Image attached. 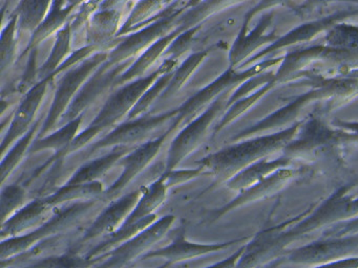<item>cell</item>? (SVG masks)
<instances>
[{
  "mask_svg": "<svg viewBox=\"0 0 358 268\" xmlns=\"http://www.w3.org/2000/svg\"><path fill=\"white\" fill-rule=\"evenodd\" d=\"M53 82L50 77L39 81L37 85L22 96L20 104L14 109L11 124L1 138V157L5 156L10 148L33 127L35 117L47 94L48 87Z\"/></svg>",
  "mask_w": 358,
  "mask_h": 268,
  "instance_id": "cell-13",
  "label": "cell"
},
{
  "mask_svg": "<svg viewBox=\"0 0 358 268\" xmlns=\"http://www.w3.org/2000/svg\"><path fill=\"white\" fill-rule=\"evenodd\" d=\"M175 220L173 215H165L159 218L152 225L131 240L123 243L106 255L97 258L99 262L94 268L129 267L138 258L141 257L142 259L144 255L152 251L154 245L164 238L175 223Z\"/></svg>",
  "mask_w": 358,
  "mask_h": 268,
  "instance_id": "cell-8",
  "label": "cell"
},
{
  "mask_svg": "<svg viewBox=\"0 0 358 268\" xmlns=\"http://www.w3.org/2000/svg\"><path fill=\"white\" fill-rule=\"evenodd\" d=\"M245 246L246 245H243L240 249H238L236 253H232L229 257L226 258L225 260H222V261L217 262V263L207 266L205 268H236L241 257H242L243 253H244Z\"/></svg>",
  "mask_w": 358,
  "mask_h": 268,
  "instance_id": "cell-38",
  "label": "cell"
},
{
  "mask_svg": "<svg viewBox=\"0 0 358 268\" xmlns=\"http://www.w3.org/2000/svg\"><path fill=\"white\" fill-rule=\"evenodd\" d=\"M171 3V1H152V0L135 2L129 10L127 20L123 23L117 35V39L135 33L156 22L163 10Z\"/></svg>",
  "mask_w": 358,
  "mask_h": 268,
  "instance_id": "cell-22",
  "label": "cell"
},
{
  "mask_svg": "<svg viewBox=\"0 0 358 268\" xmlns=\"http://www.w3.org/2000/svg\"><path fill=\"white\" fill-rule=\"evenodd\" d=\"M57 209L51 207L43 197H35L11 219L1 224V241L33 232L45 224Z\"/></svg>",
  "mask_w": 358,
  "mask_h": 268,
  "instance_id": "cell-16",
  "label": "cell"
},
{
  "mask_svg": "<svg viewBox=\"0 0 358 268\" xmlns=\"http://www.w3.org/2000/svg\"><path fill=\"white\" fill-rule=\"evenodd\" d=\"M100 1H81L80 6L70 21L73 50L85 47V31L94 13L99 8Z\"/></svg>",
  "mask_w": 358,
  "mask_h": 268,
  "instance_id": "cell-33",
  "label": "cell"
},
{
  "mask_svg": "<svg viewBox=\"0 0 358 268\" xmlns=\"http://www.w3.org/2000/svg\"><path fill=\"white\" fill-rule=\"evenodd\" d=\"M99 260L90 259L75 251H66L62 255L41 258L24 268H94Z\"/></svg>",
  "mask_w": 358,
  "mask_h": 268,
  "instance_id": "cell-32",
  "label": "cell"
},
{
  "mask_svg": "<svg viewBox=\"0 0 358 268\" xmlns=\"http://www.w3.org/2000/svg\"><path fill=\"white\" fill-rule=\"evenodd\" d=\"M28 192L20 184H5L0 193V218L1 224L11 219L28 204Z\"/></svg>",
  "mask_w": 358,
  "mask_h": 268,
  "instance_id": "cell-31",
  "label": "cell"
},
{
  "mask_svg": "<svg viewBox=\"0 0 358 268\" xmlns=\"http://www.w3.org/2000/svg\"><path fill=\"white\" fill-rule=\"evenodd\" d=\"M231 91L230 90L222 94L196 119L186 124L185 127L180 130L167 152L164 172L177 169L181 161L200 146L201 142L206 137L213 121L223 112L224 109L227 108Z\"/></svg>",
  "mask_w": 358,
  "mask_h": 268,
  "instance_id": "cell-7",
  "label": "cell"
},
{
  "mask_svg": "<svg viewBox=\"0 0 358 268\" xmlns=\"http://www.w3.org/2000/svg\"><path fill=\"white\" fill-rule=\"evenodd\" d=\"M103 184L101 181L85 184H62L49 196L43 197L54 209L66 207L80 201L100 198L103 194Z\"/></svg>",
  "mask_w": 358,
  "mask_h": 268,
  "instance_id": "cell-21",
  "label": "cell"
},
{
  "mask_svg": "<svg viewBox=\"0 0 358 268\" xmlns=\"http://www.w3.org/2000/svg\"><path fill=\"white\" fill-rule=\"evenodd\" d=\"M292 175V172L288 170L278 172L274 176L264 180L263 182H259L255 186L247 188V190L242 191L236 198H234L231 202L226 204L225 207H221L217 209L213 216V220L219 219L222 216L227 214L228 211H232L236 207H241L245 203L250 202V201L255 200V199L261 198L264 195L269 194V193L274 192L275 188H280V184H284L290 176Z\"/></svg>",
  "mask_w": 358,
  "mask_h": 268,
  "instance_id": "cell-25",
  "label": "cell"
},
{
  "mask_svg": "<svg viewBox=\"0 0 358 268\" xmlns=\"http://www.w3.org/2000/svg\"><path fill=\"white\" fill-rule=\"evenodd\" d=\"M20 37L17 33V15L14 13L13 16L8 20L1 29L0 37V73L1 79L5 80L6 75L14 66L20 54H17V44Z\"/></svg>",
  "mask_w": 358,
  "mask_h": 268,
  "instance_id": "cell-29",
  "label": "cell"
},
{
  "mask_svg": "<svg viewBox=\"0 0 358 268\" xmlns=\"http://www.w3.org/2000/svg\"><path fill=\"white\" fill-rule=\"evenodd\" d=\"M358 249V237H343V238H331L322 242H314L306 245L301 248L292 251L289 255V261L301 265L313 266L324 265L349 258L354 255Z\"/></svg>",
  "mask_w": 358,
  "mask_h": 268,
  "instance_id": "cell-14",
  "label": "cell"
},
{
  "mask_svg": "<svg viewBox=\"0 0 358 268\" xmlns=\"http://www.w3.org/2000/svg\"><path fill=\"white\" fill-rule=\"evenodd\" d=\"M136 147H116V148L112 149L110 152L106 153L98 158L87 161L71 176L70 179L66 184H85L101 181L100 179L104 177L115 165H119L121 159L127 156Z\"/></svg>",
  "mask_w": 358,
  "mask_h": 268,
  "instance_id": "cell-19",
  "label": "cell"
},
{
  "mask_svg": "<svg viewBox=\"0 0 358 268\" xmlns=\"http://www.w3.org/2000/svg\"><path fill=\"white\" fill-rule=\"evenodd\" d=\"M201 29V24L196 27H192L187 31H183L180 34L165 50L164 54L162 56L163 60H171L179 62L180 59L190 50L192 47V42H194V36L198 33L199 29Z\"/></svg>",
  "mask_w": 358,
  "mask_h": 268,
  "instance_id": "cell-35",
  "label": "cell"
},
{
  "mask_svg": "<svg viewBox=\"0 0 358 268\" xmlns=\"http://www.w3.org/2000/svg\"><path fill=\"white\" fill-rule=\"evenodd\" d=\"M100 203L103 202L101 199L97 198L59 207L45 224L33 232L1 241L0 244L1 268L15 261L18 258L24 257L27 253L32 251L41 243L78 225L85 220V218L92 215L94 209H98Z\"/></svg>",
  "mask_w": 358,
  "mask_h": 268,
  "instance_id": "cell-3",
  "label": "cell"
},
{
  "mask_svg": "<svg viewBox=\"0 0 358 268\" xmlns=\"http://www.w3.org/2000/svg\"><path fill=\"white\" fill-rule=\"evenodd\" d=\"M309 268H358V257L349 258L324 265L313 266Z\"/></svg>",
  "mask_w": 358,
  "mask_h": 268,
  "instance_id": "cell-39",
  "label": "cell"
},
{
  "mask_svg": "<svg viewBox=\"0 0 358 268\" xmlns=\"http://www.w3.org/2000/svg\"><path fill=\"white\" fill-rule=\"evenodd\" d=\"M221 6L222 2L215 1H173L163 10L156 22L119 38L118 43L108 52V59L77 94L69 108V115L77 117L83 114L104 94L117 89V84L125 71L155 42L186 23L201 24Z\"/></svg>",
  "mask_w": 358,
  "mask_h": 268,
  "instance_id": "cell-1",
  "label": "cell"
},
{
  "mask_svg": "<svg viewBox=\"0 0 358 268\" xmlns=\"http://www.w3.org/2000/svg\"><path fill=\"white\" fill-rule=\"evenodd\" d=\"M158 268H169V266L165 265V264H163V265L161 266V267H158Z\"/></svg>",
  "mask_w": 358,
  "mask_h": 268,
  "instance_id": "cell-40",
  "label": "cell"
},
{
  "mask_svg": "<svg viewBox=\"0 0 358 268\" xmlns=\"http://www.w3.org/2000/svg\"><path fill=\"white\" fill-rule=\"evenodd\" d=\"M129 2L100 1L99 8L94 13L85 31V46H95L110 50L119 42L123 10Z\"/></svg>",
  "mask_w": 358,
  "mask_h": 268,
  "instance_id": "cell-12",
  "label": "cell"
},
{
  "mask_svg": "<svg viewBox=\"0 0 358 268\" xmlns=\"http://www.w3.org/2000/svg\"><path fill=\"white\" fill-rule=\"evenodd\" d=\"M52 1H20L16 6L18 37L33 34L38 29L51 8Z\"/></svg>",
  "mask_w": 358,
  "mask_h": 268,
  "instance_id": "cell-28",
  "label": "cell"
},
{
  "mask_svg": "<svg viewBox=\"0 0 358 268\" xmlns=\"http://www.w3.org/2000/svg\"><path fill=\"white\" fill-rule=\"evenodd\" d=\"M210 175L209 172L201 167L194 168V169H175L173 171L163 172L160 175V179L164 182L165 186L169 188L173 186H179V184H185L190 180L196 179L200 176Z\"/></svg>",
  "mask_w": 358,
  "mask_h": 268,
  "instance_id": "cell-36",
  "label": "cell"
},
{
  "mask_svg": "<svg viewBox=\"0 0 358 268\" xmlns=\"http://www.w3.org/2000/svg\"><path fill=\"white\" fill-rule=\"evenodd\" d=\"M284 135L274 136L272 140L266 138L262 142L261 140H251L227 147L204 157L196 165L215 176L217 181H229L236 174L250 167V163L255 159L259 158L265 147L267 148L280 144V137Z\"/></svg>",
  "mask_w": 358,
  "mask_h": 268,
  "instance_id": "cell-6",
  "label": "cell"
},
{
  "mask_svg": "<svg viewBox=\"0 0 358 268\" xmlns=\"http://www.w3.org/2000/svg\"><path fill=\"white\" fill-rule=\"evenodd\" d=\"M81 2L52 1L51 8L43 22L33 34L26 50L22 52L18 61L28 56L32 50L38 48L41 42L53 35H57L72 19L73 15L80 6Z\"/></svg>",
  "mask_w": 358,
  "mask_h": 268,
  "instance_id": "cell-17",
  "label": "cell"
},
{
  "mask_svg": "<svg viewBox=\"0 0 358 268\" xmlns=\"http://www.w3.org/2000/svg\"><path fill=\"white\" fill-rule=\"evenodd\" d=\"M72 33H71L70 22L55 36L53 47L48 56L47 60L43 63L38 69L39 81L52 79L56 71L64 64V61L72 54Z\"/></svg>",
  "mask_w": 358,
  "mask_h": 268,
  "instance_id": "cell-27",
  "label": "cell"
},
{
  "mask_svg": "<svg viewBox=\"0 0 358 268\" xmlns=\"http://www.w3.org/2000/svg\"><path fill=\"white\" fill-rule=\"evenodd\" d=\"M37 54H38V50L36 48L28 54V62H27L24 75H22V79L16 85V91L17 94H22V96L38 84L39 67H37Z\"/></svg>",
  "mask_w": 358,
  "mask_h": 268,
  "instance_id": "cell-37",
  "label": "cell"
},
{
  "mask_svg": "<svg viewBox=\"0 0 358 268\" xmlns=\"http://www.w3.org/2000/svg\"><path fill=\"white\" fill-rule=\"evenodd\" d=\"M167 192L169 188L160 178L152 181L150 186H144L141 197L123 225H131L155 215V211L164 203Z\"/></svg>",
  "mask_w": 358,
  "mask_h": 268,
  "instance_id": "cell-24",
  "label": "cell"
},
{
  "mask_svg": "<svg viewBox=\"0 0 358 268\" xmlns=\"http://www.w3.org/2000/svg\"><path fill=\"white\" fill-rule=\"evenodd\" d=\"M158 219V216L155 214V215L145 218V219L141 220L137 223L121 226L116 232L104 239L102 242L98 243L91 251H87V257H89L90 259H97V258L106 255V253L122 245L123 243L131 240L134 237L139 234L140 232H143L144 230H146L148 226L152 225Z\"/></svg>",
  "mask_w": 358,
  "mask_h": 268,
  "instance_id": "cell-26",
  "label": "cell"
},
{
  "mask_svg": "<svg viewBox=\"0 0 358 268\" xmlns=\"http://www.w3.org/2000/svg\"><path fill=\"white\" fill-rule=\"evenodd\" d=\"M45 117L47 114L39 117L33 127L10 148L5 156L1 157L3 159H1L0 168H1V184L3 186H5L6 180L11 176L15 168L24 161L26 155L30 152L33 142L38 138L39 132L45 123Z\"/></svg>",
  "mask_w": 358,
  "mask_h": 268,
  "instance_id": "cell-23",
  "label": "cell"
},
{
  "mask_svg": "<svg viewBox=\"0 0 358 268\" xmlns=\"http://www.w3.org/2000/svg\"><path fill=\"white\" fill-rule=\"evenodd\" d=\"M196 25L200 24H196V23H186V24L178 27L175 31L167 34L166 36L161 38L158 41L155 42L145 52H142V54L138 57L137 60L133 63V65L125 71L124 75L119 80L118 84H117V88L145 77L144 75H145L146 71L152 67V65L154 64L159 58H162L165 50L171 45V42H173L180 34L192 29V27H196Z\"/></svg>",
  "mask_w": 358,
  "mask_h": 268,
  "instance_id": "cell-18",
  "label": "cell"
},
{
  "mask_svg": "<svg viewBox=\"0 0 358 268\" xmlns=\"http://www.w3.org/2000/svg\"><path fill=\"white\" fill-rule=\"evenodd\" d=\"M247 238L236 239V240L227 241L221 243H196L187 240L184 228H180L171 242L166 246L158 249H152L142 257V260L163 259L165 265L171 266L180 262L188 261L203 257L209 253H219L229 248L236 243L243 242Z\"/></svg>",
  "mask_w": 358,
  "mask_h": 268,
  "instance_id": "cell-15",
  "label": "cell"
},
{
  "mask_svg": "<svg viewBox=\"0 0 358 268\" xmlns=\"http://www.w3.org/2000/svg\"><path fill=\"white\" fill-rule=\"evenodd\" d=\"M259 68H251L244 73H236L234 68L230 67L229 70L217 77L213 83L207 85L206 87L196 92L192 98H188L179 107V114L177 119L173 121V127L181 128L182 125L192 121L199 114L202 113V109H206L209 105L213 104L222 94L230 91L234 86L242 83L245 80L248 79L251 75H255Z\"/></svg>",
  "mask_w": 358,
  "mask_h": 268,
  "instance_id": "cell-10",
  "label": "cell"
},
{
  "mask_svg": "<svg viewBox=\"0 0 358 268\" xmlns=\"http://www.w3.org/2000/svg\"><path fill=\"white\" fill-rule=\"evenodd\" d=\"M144 186L131 191L127 194H123L113 202L108 203V207L92 222L91 225L83 232L75 247H80L90 241L99 238H108L116 232L127 221L129 214L133 211L138 200L143 193Z\"/></svg>",
  "mask_w": 358,
  "mask_h": 268,
  "instance_id": "cell-11",
  "label": "cell"
},
{
  "mask_svg": "<svg viewBox=\"0 0 358 268\" xmlns=\"http://www.w3.org/2000/svg\"><path fill=\"white\" fill-rule=\"evenodd\" d=\"M177 130L171 124V127L162 135L136 147L127 156L123 157L118 165L122 167V173L110 188L104 191L100 197L102 202L110 203L122 196L125 188L154 161L167 138Z\"/></svg>",
  "mask_w": 358,
  "mask_h": 268,
  "instance_id": "cell-9",
  "label": "cell"
},
{
  "mask_svg": "<svg viewBox=\"0 0 358 268\" xmlns=\"http://www.w3.org/2000/svg\"><path fill=\"white\" fill-rule=\"evenodd\" d=\"M179 114V107L165 111L161 114L142 115L138 119L125 121L117 125L114 129L104 134L103 137L92 144L85 153V158H90L94 153L102 149L116 147H138L154 138L159 130L169 129ZM160 136V135H159Z\"/></svg>",
  "mask_w": 358,
  "mask_h": 268,
  "instance_id": "cell-5",
  "label": "cell"
},
{
  "mask_svg": "<svg viewBox=\"0 0 358 268\" xmlns=\"http://www.w3.org/2000/svg\"><path fill=\"white\" fill-rule=\"evenodd\" d=\"M179 66V62L171 60H163L160 66L150 75L142 79L131 82L127 85L121 86L110 94L108 100L102 106L95 119L87 126V129L78 134L69 150V155L80 150L87 146L94 138L99 134L108 133L116 127L117 124L123 119L129 117L135 105L137 104L142 94L165 73L175 70Z\"/></svg>",
  "mask_w": 358,
  "mask_h": 268,
  "instance_id": "cell-2",
  "label": "cell"
},
{
  "mask_svg": "<svg viewBox=\"0 0 358 268\" xmlns=\"http://www.w3.org/2000/svg\"><path fill=\"white\" fill-rule=\"evenodd\" d=\"M207 52H196L189 54L179 66L173 70L171 81L165 91L163 92L160 100H166L173 98L180 91L184 84L189 79L190 75L200 66L201 63L206 58Z\"/></svg>",
  "mask_w": 358,
  "mask_h": 268,
  "instance_id": "cell-30",
  "label": "cell"
},
{
  "mask_svg": "<svg viewBox=\"0 0 358 268\" xmlns=\"http://www.w3.org/2000/svg\"><path fill=\"white\" fill-rule=\"evenodd\" d=\"M83 121V114L73 121H69L66 125L57 128L55 131L43 137L37 138L33 142L29 154L41 152V151L51 150L55 152V158L62 159L69 155V150L74 140L79 134L81 124Z\"/></svg>",
  "mask_w": 358,
  "mask_h": 268,
  "instance_id": "cell-20",
  "label": "cell"
},
{
  "mask_svg": "<svg viewBox=\"0 0 358 268\" xmlns=\"http://www.w3.org/2000/svg\"><path fill=\"white\" fill-rule=\"evenodd\" d=\"M108 52L110 50H99L62 75L56 86L53 100L43 128L39 132L38 138L43 137L57 129L58 124L74 102L77 94L95 73L96 69L108 59Z\"/></svg>",
  "mask_w": 358,
  "mask_h": 268,
  "instance_id": "cell-4",
  "label": "cell"
},
{
  "mask_svg": "<svg viewBox=\"0 0 358 268\" xmlns=\"http://www.w3.org/2000/svg\"><path fill=\"white\" fill-rule=\"evenodd\" d=\"M173 73V70L161 75V77L142 94L141 98H139L137 104L135 105L133 110L131 111L129 117H127V121H131V119H138V117H142V115H145L148 109L150 108V106H152L154 103H156L157 100H160L163 92L165 91L167 86H169Z\"/></svg>",
  "mask_w": 358,
  "mask_h": 268,
  "instance_id": "cell-34",
  "label": "cell"
}]
</instances>
